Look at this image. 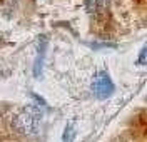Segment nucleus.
I'll return each mask as SVG.
<instances>
[{
    "mask_svg": "<svg viewBox=\"0 0 147 142\" xmlns=\"http://www.w3.org/2000/svg\"><path fill=\"white\" fill-rule=\"evenodd\" d=\"M42 119V109L38 105H28L24 112L15 117V127L24 135H34L40 125Z\"/></svg>",
    "mask_w": 147,
    "mask_h": 142,
    "instance_id": "1",
    "label": "nucleus"
},
{
    "mask_svg": "<svg viewBox=\"0 0 147 142\" xmlns=\"http://www.w3.org/2000/svg\"><path fill=\"white\" fill-rule=\"evenodd\" d=\"M92 92L99 99H105V97H109L114 92V84H112L107 72H99L95 75L94 82H92Z\"/></svg>",
    "mask_w": 147,
    "mask_h": 142,
    "instance_id": "2",
    "label": "nucleus"
},
{
    "mask_svg": "<svg viewBox=\"0 0 147 142\" xmlns=\"http://www.w3.org/2000/svg\"><path fill=\"white\" fill-rule=\"evenodd\" d=\"M110 0H87V10L94 15H100L109 9Z\"/></svg>",
    "mask_w": 147,
    "mask_h": 142,
    "instance_id": "3",
    "label": "nucleus"
},
{
    "mask_svg": "<svg viewBox=\"0 0 147 142\" xmlns=\"http://www.w3.org/2000/svg\"><path fill=\"white\" fill-rule=\"evenodd\" d=\"M45 48H47V44L45 40L40 42V48H38V55H37V60H35V65H34V75L38 77L42 74V67H44V59H45Z\"/></svg>",
    "mask_w": 147,
    "mask_h": 142,
    "instance_id": "4",
    "label": "nucleus"
},
{
    "mask_svg": "<svg viewBox=\"0 0 147 142\" xmlns=\"http://www.w3.org/2000/svg\"><path fill=\"white\" fill-rule=\"evenodd\" d=\"M74 139V124H69L64 132V142H72Z\"/></svg>",
    "mask_w": 147,
    "mask_h": 142,
    "instance_id": "5",
    "label": "nucleus"
},
{
    "mask_svg": "<svg viewBox=\"0 0 147 142\" xmlns=\"http://www.w3.org/2000/svg\"><path fill=\"white\" fill-rule=\"evenodd\" d=\"M139 64L147 65V44L144 45V48H142V50H140V54H139Z\"/></svg>",
    "mask_w": 147,
    "mask_h": 142,
    "instance_id": "6",
    "label": "nucleus"
}]
</instances>
